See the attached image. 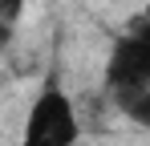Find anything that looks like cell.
Here are the masks:
<instances>
[{
	"mask_svg": "<svg viewBox=\"0 0 150 146\" xmlns=\"http://www.w3.org/2000/svg\"><path fill=\"white\" fill-rule=\"evenodd\" d=\"M25 4H28V0H0V24H12V28H16Z\"/></svg>",
	"mask_w": 150,
	"mask_h": 146,
	"instance_id": "3",
	"label": "cell"
},
{
	"mask_svg": "<svg viewBox=\"0 0 150 146\" xmlns=\"http://www.w3.org/2000/svg\"><path fill=\"white\" fill-rule=\"evenodd\" d=\"M8 41H12V24H0V49H8Z\"/></svg>",
	"mask_w": 150,
	"mask_h": 146,
	"instance_id": "4",
	"label": "cell"
},
{
	"mask_svg": "<svg viewBox=\"0 0 150 146\" xmlns=\"http://www.w3.org/2000/svg\"><path fill=\"white\" fill-rule=\"evenodd\" d=\"M77 138H81V118H77L73 97L57 81H45L28 101L16 146H77Z\"/></svg>",
	"mask_w": 150,
	"mask_h": 146,
	"instance_id": "2",
	"label": "cell"
},
{
	"mask_svg": "<svg viewBox=\"0 0 150 146\" xmlns=\"http://www.w3.org/2000/svg\"><path fill=\"white\" fill-rule=\"evenodd\" d=\"M105 94L130 118H138V122L146 118V106H150V33L142 24L114 41L110 57H105Z\"/></svg>",
	"mask_w": 150,
	"mask_h": 146,
	"instance_id": "1",
	"label": "cell"
}]
</instances>
